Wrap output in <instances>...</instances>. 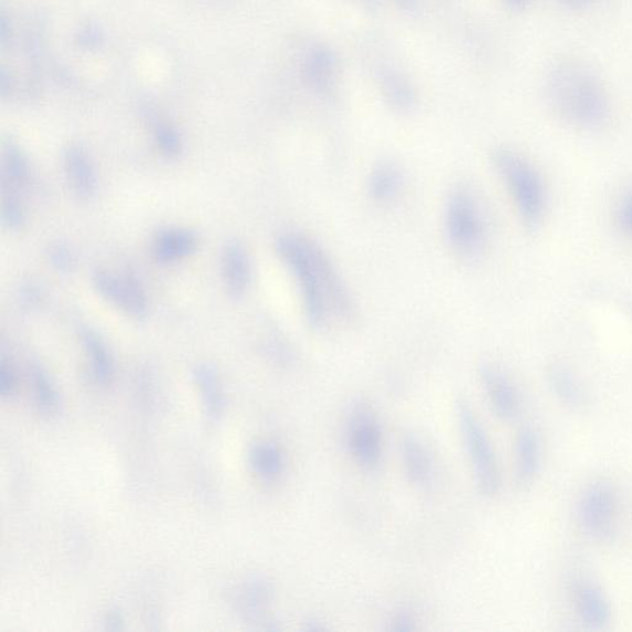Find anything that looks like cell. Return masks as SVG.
Segmentation results:
<instances>
[{"label": "cell", "mask_w": 632, "mask_h": 632, "mask_svg": "<svg viewBox=\"0 0 632 632\" xmlns=\"http://www.w3.org/2000/svg\"><path fill=\"white\" fill-rule=\"evenodd\" d=\"M543 469V444L540 435L526 425L516 433L514 442V474L517 485L528 489Z\"/></svg>", "instance_id": "obj_10"}, {"label": "cell", "mask_w": 632, "mask_h": 632, "mask_svg": "<svg viewBox=\"0 0 632 632\" xmlns=\"http://www.w3.org/2000/svg\"><path fill=\"white\" fill-rule=\"evenodd\" d=\"M492 161L521 222L526 229L537 231L550 210V191L542 171L532 160L513 149L494 151Z\"/></svg>", "instance_id": "obj_3"}, {"label": "cell", "mask_w": 632, "mask_h": 632, "mask_svg": "<svg viewBox=\"0 0 632 632\" xmlns=\"http://www.w3.org/2000/svg\"><path fill=\"white\" fill-rule=\"evenodd\" d=\"M507 2H510L514 7H524L528 2H531V0H507Z\"/></svg>", "instance_id": "obj_26"}, {"label": "cell", "mask_w": 632, "mask_h": 632, "mask_svg": "<svg viewBox=\"0 0 632 632\" xmlns=\"http://www.w3.org/2000/svg\"><path fill=\"white\" fill-rule=\"evenodd\" d=\"M346 442L352 459L366 471L376 470L383 454V431L372 404L358 400L346 421Z\"/></svg>", "instance_id": "obj_7"}, {"label": "cell", "mask_w": 632, "mask_h": 632, "mask_svg": "<svg viewBox=\"0 0 632 632\" xmlns=\"http://www.w3.org/2000/svg\"><path fill=\"white\" fill-rule=\"evenodd\" d=\"M50 261L58 271L68 272L75 265V256L68 250L65 245H55L51 247L49 253Z\"/></svg>", "instance_id": "obj_23"}, {"label": "cell", "mask_w": 632, "mask_h": 632, "mask_svg": "<svg viewBox=\"0 0 632 632\" xmlns=\"http://www.w3.org/2000/svg\"><path fill=\"white\" fill-rule=\"evenodd\" d=\"M546 95L556 116L576 130L592 132L610 119V99L602 81L578 62L565 61L548 72Z\"/></svg>", "instance_id": "obj_2"}, {"label": "cell", "mask_w": 632, "mask_h": 632, "mask_svg": "<svg viewBox=\"0 0 632 632\" xmlns=\"http://www.w3.org/2000/svg\"><path fill=\"white\" fill-rule=\"evenodd\" d=\"M577 523L589 540L609 544L618 532L619 499L613 483L594 480L580 493L577 507Z\"/></svg>", "instance_id": "obj_6"}, {"label": "cell", "mask_w": 632, "mask_h": 632, "mask_svg": "<svg viewBox=\"0 0 632 632\" xmlns=\"http://www.w3.org/2000/svg\"><path fill=\"white\" fill-rule=\"evenodd\" d=\"M389 629L395 631H410L417 629V618L409 609H400L389 620Z\"/></svg>", "instance_id": "obj_24"}, {"label": "cell", "mask_w": 632, "mask_h": 632, "mask_svg": "<svg viewBox=\"0 0 632 632\" xmlns=\"http://www.w3.org/2000/svg\"><path fill=\"white\" fill-rule=\"evenodd\" d=\"M200 238L186 229H165L154 236L152 255L161 264H173L190 257L199 247Z\"/></svg>", "instance_id": "obj_14"}, {"label": "cell", "mask_w": 632, "mask_h": 632, "mask_svg": "<svg viewBox=\"0 0 632 632\" xmlns=\"http://www.w3.org/2000/svg\"><path fill=\"white\" fill-rule=\"evenodd\" d=\"M444 235L451 250L464 261H475L489 245V221L472 185L459 183L448 194L443 210Z\"/></svg>", "instance_id": "obj_4"}, {"label": "cell", "mask_w": 632, "mask_h": 632, "mask_svg": "<svg viewBox=\"0 0 632 632\" xmlns=\"http://www.w3.org/2000/svg\"><path fill=\"white\" fill-rule=\"evenodd\" d=\"M614 222L619 233L632 242V186L620 194L614 206Z\"/></svg>", "instance_id": "obj_21"}, {"label": "cell", "mask_w": 632, "mask_h": 632, "mask_svg": "<svg viewBox=\"0 0 632 632\" xmlns=\"http://www.w3.org/2000/svg\"><path fill=\"white\" fill-rule=\"evenodd\" d=\"M456 419L476 490L486 499L501 492L502 474L493 442L469 400L456 401Z\"/></svg>", "instance_id": "obj_5"}, {"label": "cell", "mask_w": 632, "mask_h": 632, "mask_svg": "<svg viewBox=\"0 0 632 632\" xmlns=\"http://www.w3.org/2000/svg\"><path fill=\"white\" fill-rule=\"evenodd\" d=\"M82 343L88 352L92 369L99 382H107L113 375V362L107 346L92 330H82Z\"/></svg>", "instance_id": "obj_19"}, {"label": "cell", "mask_w": 632, "mask_h": 632, "mask_svg": "<svg viewBox=\"0 0 632 632\" xmlns=\"http://www.w3.org/2000/svg\"><path fill=\"white\" fill-rule=\"evenodd\" d=\"M3 174L10 190L28 184L31 175L29 162L14 144H7L3 153Z\"/></svg>", "instance_id": "obj_20"}, {"label": "cell", "mask_w": 632, "mask_h": 632, "mask_svg": "<svg viewBox=\"0 0 632 632\" xmlns=\"http://www.w3.org/2000/svg\"><path fill=\"white\" fill-rule=\"evenodd\" d=\"M548 385L555 397L568 409L578 411L587 406V395L574 371L564 364H555L548 371Z\"/></svg>", "instance_id": "obj_16"}, {"label": "cell", "mask_w": 632, "mask_h": 632, "mask_svg": "<svg viewBox=\"0 0 632 632\" xmlns=\"http://www.w3.org/2000/svg\"><path fill=\"white\" fill-rule=\"evenodd\" d=\"M479 377L484 396L496 417L512 421L519 416L521 393L505 369L494 362H483L479 368Z\"/></svg>", "instance_id": "obj_9"}, {"label": "cell", "mask_w": 632, "mask_h": 632, "mask_svg": "<svg viewBox=\"0 0 632 632\" xmlns=\"http://www.w3.org/2000/svg\"><path fill=\"white\" fill-rule=\"evenodd\" d=\"M251 460L256 473L267 482L277 481L285 472V453L274 441H264L256 444Z\"/></svg>", "instance_id": "obj_18"}, {"label": "cell", "mask_w": 632, "mask_h": 632, "mask_svg": "<svg viewBox=\"0 0 632 632\" xmlns=\"http://www.w3.org/2000/svg\"><path fill=\"white\" fill-rule=\"evenodd\" d=\"M64 169L71 191L77 199L92 200L97 192L98 179L88 151L78 144H71L64 154Z\"/></svg>", "instance_id": "obj_12"}, {"label": "cell", "mask_w": 632, "mask_h": 632, "mask_svg": "<svg viewBox=\"0 0 632 632\" xmlns=\"http://www.w3.org/2000/svg\"><path fill=\"white\" fill-rule=\"evenodd\" d=\"M224 283L233 298H240L251 283V261L245 247L237 242L227 243L222 256Z\"/></svg>", "instance_id": "obj_13"}, {"label": "cell", "mask_w": 632, "mask_h": 632, "mask_svg": "<svg viewBox=\"0 0 632 632\" xmlns=\"http://www.w3.org/2000/svg\"><path fill=\"white\" fill-rule=\"evenodd\" d=\"M404 173L400 165L385 161L372 169L368 181L367 192L377 203H389L395 201L403 190Z\"/></svg>", "instance_id": "obj_17"}, {"label": "cell", "mask_w": 632, "mask_h": 632, "mask_svg": "<svg viewBox=\"0 0 632 632\" xmlns=\"http://www.w3.org/2000/svg\"><path fill=\"white\" fill-rule=\"evenodd\" d=\"M401 461L404 471L413 485L424 489L433 479V462L431 454L416 435H407L401 440Z\"/></svg>", "instance_id": "obj_15"}, {"label": "cell", "mask_w": 632, "mask_h": 632, "mask_svg": "<svg viewBox=\"0 0 632 632\" xmlns=\"http://www.w3.org/2000/svg\"><path fill=\"white\" fill-rule=\"evenodd\" d=\"M276 250L294 278L310 326L329 330L354 318L355 303L343 278L312 237L283 233L277 237Z\"/></svg>", "instance_id": "obj_1"}, {"label": "cell", "mask_w": 632, "mask_h": 632, "mask_svg": "<svg viewBox=\"0 0 632 632\" xmlns=\"http://www.w3.org/2000/svg\"><path fill=\"white\" fill-rule=\"evenodd\" d=\"M3 221L12 231L22 229L25 224V213L22 204L13 196L4 192L3 195Z\"/></svg>", "instance_id": "obj_22"}, {"label": "cell", "mask_w": 632, "mask_h": 632, "mask_svg": "<svg viewBox=\"0 0 632 632\" xmlns=\"http://www.w3.org/2000/svg\"><path fill=\"white\" fill-rule=\"evenodd\" d=\"M563 2L566 6L571 7L574 9H583L589 6H592L596 2V0H563Z\"/></svg>", "instance_id": "obj_25"}, {"label": "cell", "mask_w": 632, "mask_h": 632, "mask_svg": "<svg viewBox=\"0 0 632 632\" xmlns=\"http://www.w3.org/2000/svg\"><path fill=\"white\" fill-rule=\"evenodd\" d=\"M99 294L110 304L135 319H143L149 313V299L143 288L130 276L110 271H98L93 277Z\"/></svg>", "instance_id": "obj_8"}, {"label": "cell", "mask_w": 632, "mask_h": 632, "mask_svg": "<svg viewBox=\"0 0 632 632\" xmlns=\"http://www.w3.org/2000/svg\"><path fill=\"white\" fill-rule=\"evenodd\" d=\"M574 606L582 624L592 630H604L613 619V609L602 589L592 582H578L574 587Z\"/></svg>", "instance_id": "obj_11"}]
</instances>
